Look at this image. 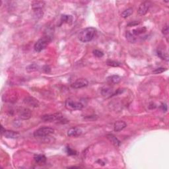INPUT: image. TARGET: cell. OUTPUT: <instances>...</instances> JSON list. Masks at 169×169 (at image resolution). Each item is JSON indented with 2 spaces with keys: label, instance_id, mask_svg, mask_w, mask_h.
I'll return each mask as SVG.
<instances>
[{
  "label": "cell",
  "instance_id": "obj_25",
  "mask_svg": "<svg viewBox=\"0 0 169 169\" xmlns=\"http://www.w3.org/2000/svg\"><path fill=\"white\" fill-rule=\"evenodd\" d=\"M93 55L96 58H102L104 56V53L102 51H100L99 50H95L93 52Z\"/></svg>",
  "mask_w": 169,
  "mask_h": 169
},
{
  "label": "cell",
  "instance_id": "obj_4",
  "mask_svg": "<svg viewBox=\"0 0 169 169\" xmlns=\"http://www.w3.org/2000/svg\"><path fill=\"white\" fill-rule=\"evenodd\" d=\"M45 5V2L42 1H33L31 3L32 9L34 11L35 16L40 18L43 15L42 9Z\"/></svg>",
  "mask_w": 169,
  "mask_h": 169
},
{
  "label": "cell",
  "instance_id": "obj_16",
  "mask_svg": "<svg viewBox=\"0 0 169 169\" xmlns=\"http://www.w3.org/2000/svg\"><path fill=\"white\" fill-rule=\"evenodd\" d=\"M107 138L115 147H119L120 144H121V142L120 141V140L112 134L107 135Z\"/></svg>",
  "mask_w": 169,
  "mask_h": 169
},
{
  "label": "cell",
  "instance_id": "obj_13",
  "mask_svg": "<svg viewBox=\"0 0 169 169\" xmlns=\"http://www.w3.org/2000/svg\"><path fill=\"white\" fill-rule=\"evenodd\" d=\"M101 93L103 96L106 98L111 97L112 96L114 95L115 92L114 91V90L110 87H103L101 90Z\"/></svg>",
  "mask_w": 169,
  "mask_h": 169
},
{
  "label": "cell",
  "instance_id": "obj_29",
  "mask_svg": "<svg viewBox=\"0 0 169 169\" xmlns=\"http://www.w3.org/2000/svg\"><path fill=\"white\" fill-rule=\"evenodd\" d=\"M139 24V22H137V21H132L131 22V23H128V26L129 27H133V26H135V25H137Z\"/></svg>",
  "mask_w": 169,
  "mask_h": 169
},
{
  "label": "cell",
  "instance_id": "obj_22",
  "mask_svg": "<svg viewBox=\"0 0 169 169\" xmlns=\"http://www.w3.org/2000/svg\"><path fill=\"white\" fill-rule=\"evenodd\" d=\"M133 13V9L132 8H128L126 10L124 11L122 13V17L123 18L126 19L127 17H128L129 16H130V15Z\"/></svg>",
  "mask_w": 169,
  "mask_h": 169
},
{
  "label": "cell",
  "instance_id": "obj_14",
  "mask_svg": "<svg viewBox=\"0 0 169 169\" xmlns=\"http://www.w3.org/2000/svg\"><path fill=\"white\" fill-rule=\"evenodd\" d=\"M127 126L126 123L124 121H117L114 123V131L118 132V131H120L126 128Z\"/></svg>",
  "mask_w": 169,
  "mask_h": 169
},
{
  "label": "cell",
  "instance_id": "obj_17",
  "mask_svg": "<svg viewBox=\"0 0 169 169\" xmlns=\"http://www.w3.org/2000/svg\"><path fill=\"white\" fill-rule=\"evenodd\" d=\"M121 80L122 78L119 75H112L108 78V82L112 84H118L121 81Z\"/></svg>",
  "mask_w": 169,
  "mask_h": 169
},
{
  "label": "cell",
  "instance_id": "obj_6",
  "mask_svg": "<svg viewBox=\"0 0 169 169\" xmlns=\"http://www.w3.org/2000/svg\"><path fill=\"white\" fill-rule=\"evenodd\" d=\"M42 120L44 122H60L64 120L63 115L60 113L52 114H46L44 115L42 117Z\"/></svg>",
  "mask_w": 169,
  "mask_h": 169
},
{
  "label": "cell",
  "instance_id": "obj_7",
  "mask_svg": "<svg viewBox=\"0 0 169 169\" xmlns=\"http://www.w3.org/2000/svg\"><path fill=\"white\" fill-rule=\"evenodd\" d=\"M151 5V3L150 1H146L143 2L142 3H141V5H139V8H138V10H137L138 14L141 15V16H143V15H145L148 12Z\"/></svg>",
  "mask_w": 169,
  "mask_h": 169
},
{
  "label": "cell",
  "instance_id": "obj_8",
  "mask_svg": "<svg viewBox=\"0 0 169 169\" xmlns=\"http://www.w3.org/2000/svg\"><path fill=\"white\" fill-rule=\"evenodd\" d=\"M88 84V81L85 79H78L72 83L71 87L73 89H81L87 87Z\"/></svg>",
  "mask_w": 169,
  "mask_h": 169
},
{
  "label": "cell",
  "instance_id": "obj_2",
  "mask_svg": "<svg viewBox=\"0 0 169 169\" xmlns=\"http://www.w3.org/2000/svg\"><path fill=\"white\" fill-rule=\"evenodd\" d=\"M52 41V37L50 35L44 36L36 42L34 46V49L36 52H40L47 47L50 42Z\"/></svg>",
  "mask_w": 169,
  "mask_h": 169
},
{
  "label": "cell",
  "instance_id": "obj_23",
  "mask_svg": "<svg viewBox=\"0 0 169 169\" xmlns=\"http://www.w3.org/2000/svg\"><path fill=\"white\" fill-rule=\"evenodd\" d=\"M106 64L109 65V66L111 67H119L121 63L120 62H118V61H113V60H108L106 61Z\"/></svg>",
  "mask_w": 169,
  "mask_h": 169
},
{
  "label": "cell",
  "instance_id": "obj_30",
  "mask_svg": "<svg viewBox=\"0 0 169 169\" xmlns=\"http://www.w3.org/2000/svg\"><path fill=\"white\" fill-rule=\"evenodd\" d=\"M161 108L162 109V110L164 112H166L167 111V106H166V104H164V103H162L161 104Z\"/></svg>",
  "mask_w": 169,
  "mask_h": 169
},
{
  "label": "cell",
  "instance_id": "obj_1",
  "mask_svg": "<svg viewBox=\"0 0 169 169\" xmlns=\"http://www.w3.org/2000/svg\"><path fill=\"white\" fill-rule=\"evenodd\" d=\"M96 29L94 27H87L83 28L78 34V38L82 42H88L91 41L95 36Z\"/></svg>",
  "mask_w": 169,
  "mask_h": 169
},
{
  "label": "cell",
  "instance_id": "obj_5",
  "mask_svg": "<svg viewBox=\"0 0 169 169\" xmlns=\"http://www.w3.org/2000/svg\"><path fill=\"white\" fill-rule=\"evenodd\" d=\"M54 132V129L50 127H42L34 131V136L36 137H44L52 134Z\"/></svg>",
  "mask_w": 169,
  "mask_h": 169
},
{
  "label": "cell",
  "instance_id": "obj_9",
  "mask_svg": "<svg viewBox=\"0 0 169 169\" xmlns=\"http://www.w3.org/2000/svg\"><path fill=\"white\" fill-rule=\"evenodd\" d=\"M1 134L8 139H17L19 137V133L18 132L11 130H5V129L3 131V127L1 128Z\"/></svg>",
  "mask_w": 169,
  "mask_h": 169
},
{
  "label": "cell",
  "instance_id": "obj_3",
  "mask_svg": "<svg viewBox=\"0 0 169 169\" xmlns=\"http://www.w3.org/2000/svg\"><path fill=\"white\" fill-rule=\"evenodd\" d=\"M65 106L67 110L71 111L79 110L83 108L84 104L81 101H78V100L69 98L65 100Z\"/></svg>",
  "mask_w": 169,
  "mask_h": 169
},
{
  "label": "cell",
  "instance_id": "obj_11",
  "mask_svg": "<svg viewBox=\"0 0 169 169\" xmlns=\"http://www.w3.org/2000/svg\"><path fill=\"white\" fill-rule=\"evenodd\" d=\"M82 132L83 131L81 128H77V127H73L67 131V135L69 137H77L82 134Z\"/></svg>",
  "mask_w": 169,
  "mask_h": 169
},
{
  "label": "cell",
  "instance_id": "obj_26",
  "mask_svg": "<svg viewBox=\"0 0 169 169\" xmlns=\"http://www.w3.org/2000/svg\"><path fill=\"white\" fill-rule=\"evenodd\" d=\"M166 68L159 67V68H157V69H155L154 71H153V73L154 74H160V73H163L164 71H166Z\"/></svg>",
  "mask_w": 169,
  "mask_h": 169
},
{
  "label": "cell",
  "instance_id": "obj_24",
  "mask_svg": "<svg viewBox=\"0 0 169 169\" xmlns=\"http://www.w3.org/2000/svg\"><path fill=\"white\" fill-rule=\"evenodd\" d=\"M38 66L35 63H32V64H30L28 65V66L27 67V70L28 72H31V71H36L38 69Z\"/></svg>",
  "mask_w": 169,
  "mask_h": 169
},
{
  "label": "cell",
  "instance_id": "obj_20",
  "mask_svg": "<svg viewBox=\"0 0 169 169\" xmlns=\"http://www.w3.org/2000/svg\"><path fill=\"white\" fill-rule=\"evenodd\" d=\"M126 36L127 40L131 43L135 42L136 40H137V39H136V36H134L131 31H127L126 34Z\"/></svg>",
  "mask_w": 169,
  "mask_h": 169
},
{
  "label": "cell",
  "instance_id": "obj_10",
  "mask_svg": "<svg viewBox=\"0 0 169 169\" xmlns=\"http://www.w3.org/2000/svg\"><path fill=\"white\" fill-rule=\"evenodd\" d=\"M31 111L28 108H23L19 111V116L22 120H27L31 118Z\"/></svg>",
  "mask_w": 169,
  "mask_h": 169
},
{
  "label": "cell",
  "instance_id": "obj_12",
  "mask_svg": "<svg viewBox=\"0 0 169 169\" xmlns=\"http://www.w3.org/2000/svg\"><path fill=\"white\" fill-rule=\"evenodd\" d=\"M24 102L25 104L28 105L29 106L32 107H38L39 106V102L38 100L32 96H27L25 99H24Z\"/></svg>",
  "mask_w": 169,
  "mask_h": 169
},
{
  "label": "cell",
  "instance_id": "obj_15",
  "mask_svg": "<svg viewBox=\"0 0 169 169\" xmlns=\"http://www.w3.org/2000/svg\"><path fill=\"white\" fill-rule=\"evenodd\" d=\"M34 161L36 162L37 164L42 165L44 164L46 161V157L43 155H35L34 157Z\"/></svg>",
  "mask_w": 169,
  "mask_h": 169
},
{
  "label": "cell",
  "instance_id": "obj_19",
  "mask_svg": "<svg viewBox=\"0 0 169 169\" xmlns=\"http://www.w3.org/2000/svg\"><path fill=\"white\" fill-rule=\"evenodd\" d=\"M146 31H147V29L145 27H141V28H135V29L133 30L131 32H132V34L134 35V36H138V35L144 33V32H145Z\"/></svg>",
  "mask_w": 169,
  "mask_h": 169
},
{
  "label": "cell",
  "instance_id": "obj_18",
  "mask_svg": "<svg viewBox=\"0 0 169 169\" xmlns=\"http://www.w3.org/2000/svg\"><path fill=\"white\" fill-rule=\"evenodd\" d=\"M157 56L159 57L160 58H161L162 60L168 61V54L166 52H164V50H158L157 52Z\"/></svg>",
  "mask_w": 169,
  "mask_h": 169
},
{
  "label": "cell",
  "instance_id": "obj_27",
  "mask_svg": "<svg viewBox=\"0 0 169 169\" xmlns=\"http://www.w3.org/2000/svg\"><path fill=\"white\" fill-rule=\"evenodd\" d=\"M66 151H67V153L69 155H75L77 153L75 150H74V149L69 147H67Z\"/></svg>",
  "mask_w": 169,
  "mask_h": 169
},
{
  "label": "cell",
  "instance_id": "obj_31",
  "mask_svg": "<svg viewBox=\"0 0 169 169\" xmlns=\"http://www.w3.org/2000/svg\"><path fill=\"white\" fill-rule=\"evenodd\" d=\"M44 71L46 73H49L50 71V68L48 66V65H45L44 67Z\"/></svg>",
  "mask_w": 169,
  "mask_h": 169
},
{
  "label": "cell",
  "instance_id": "obj_28",
  "mask_svg": "<svg viewBox=\"0 0 169 169\" xmlns=\"http://www.w3.org/2000/svg\"><path fill=\"white\" fill-rule=\"evenodd\" d=\"M162 32V34H163L164 35H167L168 34V27L167 25H166L165 27H164Z\"/></svg>",
  "mask_w": 169,
  "mask_h": 169
},
{
  "label": "cell",
  "instance_id": "obj_21",
  "mask_svg": "<svg viewBox=\"0 0 169 169\" xmlns=\"http://www.w3.org/2000/svg\"><path fill=\"white\" fill-rule=\"evenodd\" d=\"M73 21V18L71 15H62L61 17V21L62 23H71Z\"/></svg>",
  "mask_w": 169,
  "mask_h": 169
}]
</instances>
